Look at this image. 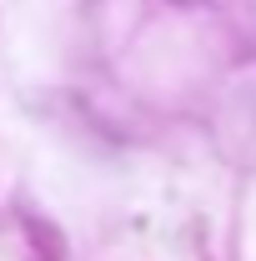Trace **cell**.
Returning a JSON list of instances; mask_svg holds the SVG:
<instances>
[{
    "label": "cell",
    "mask_w": 256,
    "mask_h": 261,
    "mask_svg": "<svg viewBox=\"0 0 256 261\" xmlns=\"http://www.w3.org/2000/svg\"><path fill=\"white\" fill-rule=\"evenodd\" d=\"M25 231H31L35 251H40L45 261H65V241H61V231L50 226V221H40V216H31V211H25Z\"/></svg>",
    "instance_id": "1"
}]
</instances>
